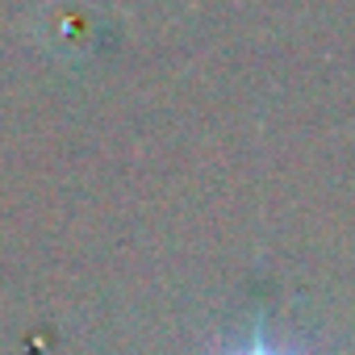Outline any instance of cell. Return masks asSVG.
I'll return each instance as SVG.
<instances>
[{
	"label": "cell",
	"mask_w": 355,
	"mask_h": 355,
	"mask_svg": "<svg viewBox=\"0 0 355 355\" xmlns=\"http://www.w3.org/2000/svg\"><path fill=\"white\" fill-rule=\"evenodd\" d=\"M222 355H297V351L276 347V343H268V338H263V330H255V334H247L239 347H230V351H222Z\"/></svg>",
	"instance_id": "6da1fadb"
}]
</instances>
